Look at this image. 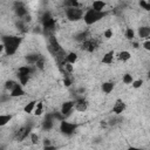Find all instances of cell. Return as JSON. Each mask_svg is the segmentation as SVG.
Segmentation results:
<instances>
[{
    "label": "cell",
    "instance_id": "f546056e",
    "mask_svg": "<svg viewBox=\"0 0 150 150\" xmlns=\"http://www.w3.org/2000/svg\"><path fill=\"white\" fill-rule=\"evenodd\" d=\"M142 84H143V81L142 80H134V82L131 83V87L135 88V89H138V88L142 87Z\"/></svg>",
    "mask_w": 150,
    "mask_h": 150
},
{
    "label": "cell",
    "instance_id": "7402d4cb",
    "mask_svg": "<svg viewBox=\"0 0 150 150\" xmlns=\"http://www.w3.org/2000/svg\"><path fill=\"white\" fill-rule=\"evenodd\" d=\"M76 61H77V54H76V53L70 52V53H68V54H67V63L74 64Z\"/></svg>",
    "mask_w": 150,
    "mask_h": 150
},
{
    "label": "cell",
    "instance_id": "ba28073f",
    "mask_svg": "<svg viewBox=\"0 0 150 150\" xmlns=\"http://www.w3.org/2000/svg\"><path fill=\"white\" fill-rule=\"evenodd\" d=\"M75 110L76 111H79V112H84V111H87V109H88V101L84 98V97H79V98H76L75 101Z\"/></svg>",
    "mask_w": 150,
    "mask_h": 150
},
{
    "label": "cell",
    "instance_id": "e575fe53",
    "mask_svg": "<svg viewBox=\"0 0 150 150\" xmlns=\"http://www.w3.org/2000/svg\"><path fill=\"white\" fill-rule=\"evenodd\" d=\"M43 150H57V148L55 145H49V146H45Z\"/></svg>",
    "mask_w": 150,
    "mask_h": 150
},
{
    "label": "cell",
    "instance_id": "836d02e7",
    "mask_svg": "<svg viewBox=\"0 0 150 150\" xmlns=\"http://www.w3.org/2000/svg\"><path fill=\"white\" fill-rule=\"evenodd\" d=\"M49 145H53L52 142H50V139L45 138V139H43V146H49Z\"/></svg>",
    "mask_w": 150,
    "mask_h": 150
},
{
    "label": "cell",
    "instance_id": "30bf717a",
    "mask_svg": "<svg viewBox=\"0 0 150 150\" xmlns=\"http://www.w3.org/2000/svg\"><path fill=\"white\" fill-rule=\"evenodd\" d=\"M54 122H55V120H54V117H53V114H49V115H47L46 116V118H45V121L42 122V129L43 130H50L53 127H54Z\"/></svg>",
    "mask_w": 150,
    "mask_h": 150
},
{
    "label": "cell",
    "instance_id": "8fae6325",
    "mask_svg": "<svg viewBox=\"0 0 150 150\" xmlns=\"http://www.w3.org/2000/svg\"><path fill=\"white\" fill-rule=\"evenodd\" d=\"M138 33V36L141 39H145L148 40V38L150 36V26H141L137 30Z\"/></svg>",
    "mask_w": 150,
    "mask_h": 150
},
{
    "label": "cell",
    "instance_id": "f1b7e54d",
    "mask_svg": "<svg viewBox=\"0 0 150 150\" xmlns=\"http://www.w3.org/2000/svg\"><path fill=\"white\" fill-rule=\"evenodd\" d=\"M138 5H139L143 9H145V11H150V2L144 1V0H141V1L138 2Z\"/></svg>",
    "mask_w": 150,
    "mask_h": 150
},
{
    "label": "cell",
    "instance_id": "d4e9b609",
    "mask_svg": "<svg viewBox=\"0 0 150 150\" xmlns=\"http://www.w3.org/2000/svg\"><path fill=\"white\" fill-rule=\"evenodd\" d=\"M122 82H123L124 84H131V83L134 82V77H132V75L129 74V73L124 74V75L122 76Z\"/></svg>",
    "mask_w": 150,
    "mask_h": 150
},
{
    "label": "cell",
    "instance_id": "9c48e42d",
    "mask_svg": "<svg viewBox=\"0 0 150 150\" xmlns=\"http://www.w3.org/2000/svg\"><path fill=\"white\" fill-rule=\"evenodd\" d=\"M127 109V104L124 103V101H122L121 98L116 100L114 105H112V112L115 115H121L122 112H124Z\"/></svg>",
    "mask_w": 150,
    "mask_h": 150
},
{
    "label": "cell",
    "instance_id": "ac0fdd59",
    "mask_svg": "<svg viewBox=\"0 0 150 150\" xmlns=\"http://www.w3.org/2000/svg\"><path fill=\"white\" fill-rule=\"evenodd\" d=\"M36 101H29L28 103H26L25 104V107H23V111L26 112V114H33L34 112V110H35V107H36Z\"/></svg>",
    "mask_w": 150,
    "mask_h": 150
},
{
    "label": "cell",
    "instance_id": "484cf974",
    "mask_svg": "<svg viewBox=\"0 0 150 150\" xmlns=\"http://www.w3.org/2000/svg\"><path fill=\"white\" fill-rule=\"evenodd\" d=\"M43 112V103L42 102H38L36 103V107H35V110H34V115L35 116H41Z\"/></svg>",
    "mask_w": 150,
    "mask_h": 150
},
{
    "label": "cell",
    "instance_id": "cb8c5ba5",
    "mask_svg": "<svg viewBox=\"0 0 150 150\" xmlns=\"http://www.w3.org/2000/svg\"><path fill=\"white\" fill-rule=\"evenodd\" d=\"M19 84V82H16V81H13V80H8L7 82H6V84H5V88H6V90H8L9 93L16 87Z\"/></svg>",
    "mask_w": 150,
    "mask_h": 150
},
{
    "label": "cell",
    "instance_id": "7a4b0ae2",
    "mask_svg": "<svg viewBox=\"0 0 150 150\" xmlns=\"http://www.w3.org/2000/svg\"><path fill=\"white\" fill-rule=\"evenodd\" d=\"M107 15L105 12H96L93 8H88L84 12V16H83V21L87 26H91L94 23H96L97 21H100L101 19H103Z\"/></svg>",
    "mask_w": 150,
    "mask_h": 150
},
{
    "label": "cell",
    "instance_id": "ffe728a7",
    "mask_svg": "<svg viewBox=\"0 0 150 150\" xmlns=\"http://www.w3.org/2000/svg\"><path fill=\"white\" fill-rule=\"evenodd\" d=\"M131 59V54L128 52V50H122L118 53V60L122 61V62H127L128 60Z\"/></svg>",
    "mask_w": 150,
    "mask_h": 150
},
{
    "label": "cell",
    "instance_id": "6da1fadb",
    "mask_svg": "<svg viewBox=\"0 0 150 150\" xmlns=\"http://www.w3.org/2000/svg\"><path fill=\"white\" fill-rule=\"evenodd\" d=\"M22 39L16 35H4L2 36V45L5 47V53L8 56H12L16 53Z\"/></svg>",
    "mask_w": 150,
    "mask_h": 150
},
{
    "label": "cell",
    "instance_id": "e0dca14e",
    "mask_svg": "<svg viewBox=\"0 0 150 150\" xmlns=\"http://www.w3.org/2000/svg\"><path fill=\"white\" fill-rule=\"evenodd\" d=\"M23 94H25V90H23L22 86H21V84H18V86L9 93V96H11V97H20V96H22Z\"/></svg>",
    "mask_w": 150,
    "mask_h": 150
},
{
    "label": "cell",
    "instance_id": "5bb4252c",
    "mask_svg": "<svg viewBox=\"0 0 150 150\" xmlns=\"http://www.w3.org/2000/svg\"><path fill=\"white\" fill-rule=\"evenodd\" d=\"M114 88H115V84H114V82H111V81L103 82L102 86H101V89H102V91H103L104 94H110V93L114 90Z\"/></svg>",
    "mask_w": 150,
    "mask_h": 150
},
{
    "label": "cell",
    "instance_id": "d6a6232c",
    "mask_svg": "<svg viewBox=\"0 0 150 150\" xmlns=\"http://www.w3.org/2000/svg\"><path fill=\"white\" fill-rule=\"evenodd\" d=\"M142 47H143L146 52H150V39L144 40V41H143V43H142Z\"/></svg>",
    "mask_w": 150,
    "mask_h": 150
},
{
    "label": "cell",
    "instance_id": "1f68e13d",
    "mask_svg": "<svg viewBox=\"0 0 150 150\" xmlns=\"http://www.w3.org/2000/svg\"><path fill=\"white\" fill-rule=\"evenodd\" d=\"M63 84H64L66 87H70V86H71V80H70V77H69V74L64 75V79H63Z\"/></svg>",
    "mask_w": 150,
    "mask_h": 150
},
{
    "label": "cell",
    "instance_id": "5b68a950",
    "mask_svg": "<svg viewBox=\"0 0 150 150\" xmlns=\"http://www.w3.org/2000/svg\"><path fill=\"white\" fill-rule=\"evenodd\" d=\"M98 41L95 38H89L87 39L83 43H81V48L88 53H94L97 48H98Z\"/></svg>",
    "mask_w": 150,
    "mask_h": 150
},
{
    "label": "cell",
    "instance_id": "603a6c76",
    "mask_svg": "<svg viewBox=\"0 0 150 150\" xmlns=\"http://www.w3.org/2000/svg\"><path fill=\"white\" fill-rule=\"evenodd\" d=\"M45 66H46V60H45V57L42 56V55H40V57H39V60H38V62L35 63V68L36 69H40V70H43L45 69Z\"/></svg>",
    "mask_w": 150,
    "mask_h": 150
},
{
    "label": "cell",
    "instance_id": "d590c367",
    "mask_svg": "<svg viewBox=\"0 0 150 150\" xmlns=\"http://www.w3.org/2000/svg\"><path fill=\"white\" fill-rule=\"evenodd\" d=\"M128 150H143V149H139V148H135V146H130Z\"/></svg>",
    "mask_w": 150,
    "mask_h": 150
},
{
    "label": "cell",
    "instance_id": "2e32d148",
    "mask_svg": "<svg viewBox=\"0 0 150 150\" xmlns=\"http://www.w3.org/2000/svg\"><path fill=\"white\" fill-rule=\"evenodd\" d=\"M39 57H40V54L30 53V54H28V55L26 56V61H27V63H28L29 66H35V63L38 62Z\"/></svg>",
    "mask_w": 150,
    "mask_h": 150
},
{
    "label": "cell",
    "instance_id": "d6986e66",
    "mask_svg": "<svg viewBox=\"0 0 150 150\" xmlns=\"http://www.w3.org/2000/svg\"><path fill=\"white\" fill-rule=\"evenodd\" d=\"M12 120V115L9 114H1L0 115V127H5L6 124H8Z\"/></svg>",
    "mask_w": 150,
    "mask_h": 150
},
{
    "label": "cell",
    "instance_id": "277c9868",
    "mask_svg": "<svg viewBox=\"0 0 150 150\" xmlns=\"http://www.w3.org/2000/svg\"><path fill=\"white\" fill-rule=\"evenodd\" d=\"M59 129H60V131H61L63 135H66V136H71V135L75 132V130L77 129V125H76L75 123H71V122H68V121L63 120V121L60 122Z\"/></svg>",
    "mask_w": 150,
    "mask_h": 150
},
{
    "label": "cell",
    "instance_id": "8992f818",
    "mask_svg": "<svg viewBox=\"0 0 150 150\" xmlns=\"http://www.w3.org/2000/svg\"><path fill=\"white\" fill-rule=\"evenodd\" d=\"M32 134V127L30 125H22L15 131V139L19 142H22Z\"/></svg>",
    "mask_w": 150,
    "mask_h": 150
},
{
    "label": "cell",
    "instance_id": "4dcf8cb0",
    "mask_svg": "<svg viewBox=\"0 0 150 150\" xmlns=\"http://www.w3.org/2000/svg\"><path fill=\"white\" fill-rule=\"evenodd\" d=\"M103 36L105 39H111L112 38V29L111 28H107L104 32H103Z\"/></svg>",
    "mask_w": 150,
    "mask_h": 150
},
{
    "label": "cell",
    "instance_id": "9a60e30c",
    "mask_svg": "<svg viewBox=\"0 0 150 150\" xmlns=\"http://www.w3.org/2000/svg\"><path fill=\"white\" fill-rule=\"evenodd\" d=\"M94 11L96 12H104V8H105V2L104 1H101V0H96L91 4V7Z\"/></svg>",
    "mask_w": 150,
    "mask_h": 150
},
{
    "label": "cell",
    "instance_id": "4316f807",
    "mask_svg": "<svg viewBox=\"0 0 150 150\" xmlns=\"http://www.w3.org/2000/svg\"><path fill=\"white\" fill-rule=\"evenodd\" d=\"M29 139H30L32 144H34V145L40 142V137H39V135H38L36 132H32V134L29 135Z\"/></svg>",
    "mask_w": 150,
    "mask_h": 150
},
{
    "label": "cell",
    "instance_id": "52a82bcc",
    "mask_svg": "<svg viewBox=\"0 0 150 150\" xmlns=\"http://www.w3.org/2000/svg\"><path fill=\"white\" fill-rule=\"evenodd\" d=\"M75 110V102L74 101H66L62 103L61 105V114L67 117L69 115H71V112Z\"/></svg>",
    "mask_w": 150,
    "mask_h": 150
},
{
    "label": "cell",
    "instance_id": "8d00e7d4",
    "mask_svg": "<svg viewBox=\"0 0 150 150\" xmlns=\"http://www.w3.org/2000/svg\"><path fill=\"white\" fill-rule=\"evenodd\" d=\"M148 77L150 79V70H149V73H148Z\"/></svg>",
    "mask_w": 150,
    "mask_h": 150
},
{
    "label": "cell",
    "instance_id": "44dd1931",
    "mask_svg": "<svg viewBox=\"0 0 150 150\" xmlns=\"http://www.w3.org/2000/svg\"><path fill=\"white\" fill-rule=\"evenodd\" d=\"M18 79H19V83L21 84V86H26L27 83H28V81H29V77H30V75H27V74H20V73H18Z\"/></svg>",
    "mask_w": 150,
    "mask_h": 150
},
{
    "label": "cell",
    "instance_id": "7c38bea8",
    "mask_svg": "<svg viewBox=\"0 0 150 150\" xmlns=\"http://www.w3.org/2000/svg\"><path fill=\"white\" fill-rule=\"evenodd\" d=\"M90 36H89V34H88V32L87 30H81V32H79V33H76L75 34V40L77 41V42H80V43H83L87 39H89Z\"/></svg>",
    "mask_w": 150,
    "mask_h": 150
},
{
    "label": "cell",
    "instance_id": "4fadbf2b",
    "mask_svg": "<svg viewBox=\"0 0 150 150\" xmlns=\"http://www.w3.org/2000/svg\"><path fill=\"white\" fill-rule=\"evenodd\" d=\"M114 56H115L114 50L107 52V53L103 55V57H102V63H104V64H111L112 61H114Z\"/></svg>",
    "mask_w": 150,
    "mask_h": 150
},
{
    "label": "cell",
    "instance_id": "83f0119b",
    "mask_svg": "<svg viewBox=\"0 0 150 150\" xmlns=\"http://www.w3.org/2000/svg\"><path fill=\"white\" fill-rule=\"evenodd\" d=\"M134 36H135L134 29H132V28H127V29H125V38H127L128 40H132Z\"/></svg>",
    "mask_w": 150,
    "mask_h": 150
},
{
    "label": "cell",
    "instance_id": "3957f363",
    "mask_svg": "<svg viewBox=\"0 0 150 150\" xmlns=\"http://www.w3.org/2000/svg\"><path fill=\"white\" fill-rule=\"evenodd\" d=\"M64 13L69 21H79L84 16V12L81 7H67Z\"/></svg>",
    "mask_w": 150,
    "mask_h": 150
}]
</instances>
